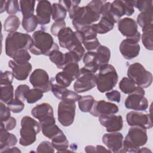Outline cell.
<instances>
[{"mask_svg":"<svg viewBox=\"0 0 153 153\" xmlns=\"http://www.w3.org/2000/svg\"><path fill=\"white\" fill-rule=\"evenodd\" d=\"M30 90L29 86L26 84L19 85L15 90V98L24 102L26 100V96L27 91Z\"/></svg>","mask_w":153,"mask_h":153,"instance_id":"obj_43","label":"cell"},{"mask_svg":"<svg viewBox=\"0 0 153 153\" xmlns=\"http://www.w3.org/2000/svg\"><path fill=\"white\" fill-rule=\"evenodd\" d=\"M10 110L8 106H5V104L1 102L0 103V112H1V122H4L7 120L11 117Z\"/></svg>","mask_w":153,"mask_h":153,"instance_id":"obj_51","label":"cell"},{"mask_svg":"<svg viewBox=\"0 0 153 153\" xmlns=\"http://www.w3.org/2000/svg\"><path fill=\"white\" fill-rule=\"evenodd\" d=\"M8 66L11 69L14 78L19 81L26 79L32 69V65L29 62H18L11 60L8 62Z\"/></svg>","mask_w":153,"mask_h":153,"instance_id":"obj_19","label":"cell"},{"mask_svg":"<svg viewBox=\"0 0 153 153\" xmlns=\"http://www.w3.org/2000/svg\"><path fill=\"white\" fill-rule=\"evenodd\" d=\"M126 120L130 126H137L146 129L152 127V122L151 114H143L136 111L128 112L126 115Z\"/></svg>","mask_w":153,"mask_h":153,"instance_id":"obj_14","label":"cell"},{"mask_svg":"<svg viewBox=\"0 0 153 153\" xmlns=\"http://www.w3.org/2000/svg\"><path fill=\"white\" fill-rule=\"evenodd\" d=\"M20 25V20L16 15H10L4 23V30L9 33L16 32Z\"/></svg>","mask_w":153,"mask_h":153,"instance_id":"obj_30","label":"cell"},{"mask_svg":"<svg viewBox=\"0 0 153 153\" xmlns=\"http://www.w3.org/2000/svg\"><path fill=\"white\" fill-rule=\"evenodd\" d=\"M94 102V98L91 95L81 96L80 99L78 101L80 111L82 112H90Z\"/></svg>","mask_w":153,"mask_h":153,"instance_id":"obj_36","label":"cell"},{"mask_svg":"<svg viewBox=\"0 0 153 153\" xmlns=\"http://www.w3.org/2000/svg\"><path fill=\"white\" fill-rule=\"evenodd\" d=\"M97 76L83 68L80 69L79 74L74 84V89L77 93L88 91L96 86Z\"/></svg>","mask_w":153,"mask_h":153,"instance_id":"obj_9","label":"cell"},{"mask_svg":"<svg viewBox=\"0 0 153 153\" xmlns=\"http://www.w3.org/2000/svg\"><path fill=\"white\" fill-rule=\"evenodd\" d=\"M31 56L27 50H22L17 53L15 54L12 59L13 60L18 62H29Z\"/></svg>","mask_w":153,"mask_h":153,"instance_id":"obj_50","label":"cell"},{"mask_svg":"<svg viewBox=\"0 0 153 153\" xmlns=\"http://www.w3.org/2000/svg\"><path fill=\"white\" fill-rule=\"evenodd\" d=\"M79 67L76 62H70L66 64L62 69V71L72 80L74 81L79 74Z\"/></svg>","mask_w":153,"mask_h":153,"instance_id":"obj_31","label":"cell"},{"mask_svg":"<svg viewBox=\"0 0 153 153\" xmlns=\"http://www.w3.org/2000/svg\"><path fill=\"white\" fill-rule=\"evenodd\" d=\"M97 76V88L100 93L110 91L116 85L118 75L115 68L111 64L101 66Z\"/></svg>","mask_w":153,"mask_h":153,"instance_id":"obj_5","label":"cell"},{"mask_svg":"<svg viewBox=\"0 0 153 153\" xmlns=\"http://www.w3.org/2000/svg\"><path fill=\"white\" fill-rule=\"evenodd\" d=\"M119 50L124 59L127 60H131L139 54L140 47L139 43L136 41L126 38L123 40L121 42Z\"/></svg>","mask_w":153,"mask_h":153,"instance_id":"obj_20","label":"cell"},{"mask_svg":"<svg viewBox=\"0 0 153 153\" xmlns=\"http://www.w3.org/2000/svg\"><path fill=\"white\" fill-rule=\"evenodd\" d=\"M57 38L60 45L64 48L71 51L78 44H82L77 37L75 32H74L70 27H66L61 30Z\"/></svg>","mask_w":153,"mask_h":153,"instance_id":"obj_13","label":"cell"},{"mask_svg":"<svg viewBox=\"0 0 153 153\" xmlns=\"http://www.w3.org/2000/svg\"><path fill=\"white\" fill-rule=\"evenodd\" d=\"M51 143L58 152H66L69 147V141L63 132L51 139Z\"/></svg>","mask_w":153,"mask_h":153,"instance_id":"obj_27","label":"cell"},{"mask_svg":"<svg viewBox=\"0 0 153 153\" xmlns=\"http://www.w3.org/2000/svg\"><path fill=\"white\" fill-rule=\"evenodd\" d=\"M3 152H21V151L17 147H12V148H8L5 149H4L3 151H2L1 153Z\"/></svg>","mask_w":153,"mask_h":153,"instance_id":"obj_56","label":"cell"},{"mask_svg":"<svg viewBox=\"0 0 153 153\" xmlns=\"http://www.w3.org/2000/svg\"><path fill=\"white\" fill-rule=\"evenodd\" d=\"M82 44L88 51H92L94 50H97V48L100 45L97 38L85 40L82 42Z\"/></svg>","mask_w":153,"mask_h":153,"instance_id":"obj_47","label":"cell"},{"mask_svg":"<svg viewBox=\"0 0 153 153\" xmlns=\"http://www.w3.org/2000/svg\"><path fill=\"white\" fill-rule=\"evenodd\" d=\"M75 102L61 100L58 105L57 115L59 123L65 127L72 124L75 120Z\"/></svg>","mask_w":153,"mask_h":153,"instance_id":"obj_10","label":"cell"},{"mask_svg":"<svg viewBox=\"0 0 153 153\" xmlns=\"http://www.w3.org/2000/svg\"><path fill=\"white\" fill-rule=\"evenodd\" d=\"M118 112V107L117 105L104 100H100L94 102L89 112L94 117H99L102 115L115 114Z\"/></svg>","mask_w":153,"mask_h":153,"instance_id":"obj_16","label":"cell"},{"mask_svg":"<svg viewBox=\"0 0 153 153\" xmlns=\"http://www.w3.org/2000/svg\"><path fill=\"white\" fill-rule=\"evenodd\" d=\"M137 85L129 78L124 77L123 78L119 83V88L124 94H131L134 92Z\"/></svg>","mask_w":153,"mask_h":153,"instance_id":"obj_35","label":"cell"},{"mask_svg":"<svg viewBox=\"0 0 153 153\" xmlns=\"http://www.w3.org/2000/svg\"><path fill=\"white\" fill-rule=\"evenodd\" d=\"M32 44V38L27 33L18 32L9 33L5 39V54L12 58L20 51L29 50Z\"/></svg>","mask_w":153,"mask_h":153,"instance_id":"obj_3","label":"cell"},{"mask_svg":"<svg viewBox=\"0 0 153 153\" xmlns=\"http://www.w3.org/2000/svg\"><path fill=\"white\" fill-rule=\"evenodd\" d=\"M85 151L86 152H111L110 150L106 149L102 145H97L96 146L93 145L86 146Z\"/></svg>","mask_w":153,"mask_h":153,"instance_id":"obj_52","label":"cell"},{"mask_svg":"<svg viewBox=\"0 0 153 153\" xmlns=\"http://www.w3.org/2000/svg\"><path fill=\"white\" fill-rule=\"evenodd\" d=\"M42 134L50 139H52L63 131L56 124L54 117L47 118L39 122Z\"/></svg>","mask_w":153,"mask_h":153,"instance_id":"obj_22","label":"cell"},{"mask_svg":"<svg viewBox=\"0 0 153 153\" xmlns=\"http://www.w3.org/2000/svg\"><path fill=\"white\" fill-rule=\"evenodd\" d=\"M114 23L106 17L102 16L99 22L96 24H93L92 26L97 32L99 34H104L109 32L113 29Z\"/></svg>","mask_w":153,"mask_h":153,"instance_id":"obj_26","label":"cell"},{"mask_svg":"<svg viewBox=\"0 0 153 153\" xmlns=\"http://www.w3.org/2000/svg\"><path fill=\"white\" fill-rule=\"evenodd\" d=\"M99 121L109 133L118 131L123 127V120L121 115H115V114L102 115L99 117Z\"/></svg>","mask_w":153,"mask_h":153,"instance_id":"obj_18","label":"cell"},{"mask_svg":"<svg viewBox=\"0 0 153 153\" xmlns=\"http://www.w3.org/2000/svg\"><path fill=\"white\" fill-rule=\"evenodd\" d=\"M33 44L29 51L34 55L48 56L54 50H59L58 45L54 42L52 36L42 30L33 32L32 36Z\"/></svg>","mask_w":153,"mask_h":153,"instance_id":"obj_2","label":"cell"},{"mask_svg":"<svg viewBox=\"0 0 153 153\" xmlns=\"http://www.w3.org/2000/svg\"><path fill=\"white\" fill-rule=\"evenodd\" d=\"M31 114L35 118L38 120L39 122L54 117L53 108L48 103H42L37 105L32 109Z\"/></svg>","mask_w":153,"mask_h":153,"instance_id":"obj_23","label":"cell"},{"mask_svg":"<svg viewBox=\"0 0 153 153\" xmlns=\"http://www.w3.org/2000/svg\"><path fill=\"white\" fill-rule=\"evenodd\" d=\"M106 96L109 100L112 102L120 103L121 101V94L120 92L117 90H112L111 91H108L106 93Z\"/></svg>","mask_w":153,"mask_h":153,"instance_id":"obj_53","label":"cell"},{"mask_svg":"<svg viewBox=\"0 0 153 153\" xmlns=\"http://www.w3.org/2000/svg\"><path fill=\"white\" fill-rule=\"evenodd\" d=\"M152 0H138L135 1L134 7L140 12H143L152 9Z\"/></svg>","mask_w":153,"mask_h":153,"instance_id":"obj_45","label":"cell"},{"mask_svg":"<svg viewBox=\"0 0 153 153\" xmlns=\"http://www.w3.org/2000/svg\"><path fill=\"white\" fill-rule=\"evenodd\" d=\"M54 79L57 84L66 88L70 86L71 82H72V80L63 71L57 73Z\"/></svg>","mask_w":153,"mask_h":153,"instance_id":"obj_42","label":"cell"},{"mask_svg":"<svg viewBox=\"0 0 153 153\" xmlns=\"http://www.w3.org/2000/svg\"><path fill=\"white\" fill-rule=\"evenodd\" d=\"M41 130L39 122L30 117L25 116L21 120L19 143L27 146L33 143L36 139V134Z\"/></svg>","mask_w":153,"mask_h":153,"instance_id":"obj_6","label":"cell"},{"mask_svg":"<svg viewBox=\"0 0 153 153\" xmlns=\"http://www.w3.org/2000/svg\"><path fill=\"white\" fill-rule=\"evenodd\" d=\"M51 4L48 1H39L36 8V17L40 25H45L50 22Z\"/></svg>","mask_w":153,"mask_h":153,"instance_id":"obj_21","label":"cell"},{"mask_svg":"<svg viewBox=\"0 0 153 153\" xmlns=\"http://www.w3.org/2000/svg\"><path fill=\"white\" fill-rule=\"evenodd\" d=\"M14 99V88L12 84L1 85L0 99L4 103L8 104Z\"/></svg>","mask_w":153,"mask_h":153,"instance_id":"obj_34","label":"cell"},{"mask_svg":"<svg viewBox=\"0 0 153 153\" xmlns=\"http://www.w3.org/2000/svg\"><path fill=\"white\" fill-rule=\"evenodd\" d=\"M66 13V10L59 3H54L51 5V17L54 21L64 20Z\"/></svg>","mask_w":153,"mask_h":153,"instance_id":"obj_37","label":"cell"},{"mask_svg":"<svg viewBox=\"0 0 153 153\" xmlns=\"http://www.w3.org/2000/svg\"><path fill=\"white\" fill-rule=\"evenodd\" d=\"M29 81L33 87L41 90L44 93L51 90L52 81L48 73L42 69H36L29 77Z\"/></svg>","mask_w":153,"mask_h":153,"instance_id":"obj_12","label":"cell"},{"mask_svg":"<svg viewBox=\"0 0 153 153\" xmlns=\"http://www.w3.org/2000/svg\"><path fill=\"white\" fill-rule=\"evenodd\" d=\"M148 140L146 129L137 126H131L128 131L123 143V152H138L140 146Z\"/></svg>","mask_w":153,"mask_h":153,"instance_id":"obj_4","label":"cell"},{"mask_svg":"<svg viewBox=\"0 0 153 153\" xmlns=\"http://www.w3.org/2000/svg\"><path fill=\"white\" fill-rule=\"evenodd\" d=\"M152 30L153 28H149L142 30L143 33L141 36L142 42L146 49L152 51L153 50V40H152Z\"/></svg>","mask_w":153,"mask_h":153,"instance_id":"obj_39","label":"cell"},{"mask_svg":"<svg viewBox=\"0 0 153 153\" xmlns=\"http://www.w3.org/2000/svg\"><path fill=\"white\" fill-rule=\"evenodd\" d=\"M51 91L56 98L62 101L75 102L81 97L75 91L68 90L66 87L59 85L53 82L51 83Z\"/></svg>","mask_w":153,"mask_h":153,"instance_id":"obj_17","label":"cell"},{"mask_svg":"<svg viewBox=\"0 0 153 153\" xmlns=\"http://www.w3.org/2000/svg\"><path fill=\"white\" fill-rule=\"evenodd\" d=\"M83 62L85 65L83 68L91 73L95 74L99 69L94 51H87L83 56Z\"/></svg>","mask_w":153,"mask_h":153,"instance_id":"obj_25","label":"cell"},{"mask_svg":"<svg viewBox=\"0 0 153 153\" xmlns=\"http://www.w3.org/2000/svg\"><path fill=\"white\" fill-rule=\"evenodd\" d=\"M145 94L143 88L137 86L136 90L129 94L124 103L125 107L128 109L136 111H143L148 108V102L144 96Z\"/></svg>","mask_w":153,"mask_h":153,"instance_id":"obj_8","label":"cell"},{"mask_svg":"<svg viewBox=\"0 0 153 153\" xmlns=\"http://www.w3.org/2000/svg\"><path fill=\"white\" fill-rule=\"evenodd\" d=\"M35 2V1L32 0H22L19 1L23 17L34 15Z\"/></svg>","mask_w":153,"mask_h":153,"instance_id":"obj_32","label":"cell"},{"mask_svg":"<svg viewBox=\"0 0 153 153\" xmlns=\"http://www.w3.org/2000/svg\"><path fill=\"white\" fill-rule=\"evenodd\" d=\"M127 76L136 85L143 88L149 87L152 82V74L146 70L142 64L137 62L131 64L128 66Z\"/></svg>","mask_w":153,"mask_h":153,"instance_id":"obj_7","label":"cell"},{"mask_svg":"<svg viewBox=\"0 0 153 153\" xmlns=\"http://www.w3.org/2000/svg\"><path fill=\"white\" fill-rule=\"evenodd\" d=\"M19 1L16 0L7 1L6 4V11L8 14L15 15L18 11H19Z\"/></svg>","mask_w":153,"mask_h":153,"instance_id":"obj_46","label":"cell"},{"mask_svg":"<svg viewBox=\"0 0 153 153\" xmlns=\"http://www.w3.org/2000/svg\"><path fill=\"white\" fill-rule=\"evenodd\" d=\"M43 93L41 90L37 88L30 89L27 91L26 96V100L27 103L32 104L40 100L43 97Z\"/></svg>","mask_w":153,"mask_h":153,"instance_id":"obj_40","label":"cell"},{"mask_svg":"<svg viewBox=\"0 0 153 153\" xmlns=\"http://www.w3.org/2000/svg\"><path fill=\"white\" fill-rule=\"evenodd\" d=\"M123 135L120 132H109L103 135L102 142L111 152H123Z\"/></svg>","mask_w":153,"mask_h":153,"instance_id":"obj_15","label":"cell"},{"mask_svg":"<svg viewBox=\"0 0 153 153\" xmlns=\"http://www.w3.org/2000/svg\"><path fill=\"white\" fill-rule=\"evenodd\" d=\"M118 29L127 39H133L137 42L140 40L141 35L138 31L136 22L129 17H124L118 22Z\"/></svg>","mask_w":153,"mask_h":153,"instance_id":"obj_11","label":"cell"},{"mask_svg":"<svg viewBox=\"0 0 153 153\" xmlns=\"http://www.w3.org/2000/svg\"><path fill=\"white\" fill-rule=\"evenodd\" d=\"M66 27V23L64 20L54 21L50 28L51 34L55 36H57L59 32Z\"/></svg>","mask_w":153,"mask_h":153,"instance_id":"obj_48","label":"cell"},{"mask_svg":"<svg viewBox=\"0 0 153 153\" xmlns=\"http://www.w3.org/2000/svg\"><path fill=\"white\" fill-rule=\"evenodd\" d=\"M148 152H151V151L149 150V149H148V148H146V147L140 148L139 150L138 151V152H142V153H143H143H148Z\"/></svg>","mask_w":153,"mask_h":153,"instance_id":"obj_58","label":"cell"},{"mask_svg":"<svg viewBox=\"0 0 153 153\" xmlns=\"http://www.w3.org/2000/svg\"><path fill=\"white\" fill-rule=\"evenodd\" d=\"M37 152H54V148L51 142L49 141H42L36 148Z\"/></svg>","mask_w":153,"mask_h":153,"instance_id":"obj_49","label":"cell"},{"mask_svg":"<svg viewBox=\"0 0 153 153\" xmlns=\"http://www.w3.org/2000/svg\"><path fill=\"white\" fill-rule=\"evenodd\" d=\"M50 60L54 63L57 68L62 69L65 66V55L59 50L52 51L48 56Z\"/></svg>","mask_w":153,"mask_h":153,"instance_id":"obj_33","label":"cell"},{"mask_svg":"<svg viewBox=\"0 0 153 153\" xmlns=\"http://www.w3.org/2000/svg\"><path fill=\"white\" fill-rule=\"evenodd\" d=\"M14 76L12 72L6 71L5 72L1 71L0 74V86L12 84Z\"/></svg>","mask_w":153,"mask_h":153,"instance_id":"obj_44","label":"cell"},{"mask_svg":"<svg viewBox=\"0 0 153 153\" xmlns=\"http://www.w3.org/2000/svg\"><path fill=\"white\" fill-rule=\"evenodd\" d=\"M0 4H1L0 13H2L4 11H6L7 1H0Z\"/></svg>","mask_w":153,"mask_h":153,"instance_id":"obj_57","label":"cell"},{"mask_svg":"<svg viewBox=\"0 0 153 153\" xmlns=\"http://www.w3.org/2000/svg\"><path fill=\"white\" fill-rule=\"evenodd\" d=\"M152 9L140 12L137 17V23L142 29L153 26Z\"/></svg>","mask_w":153,"mask_h":153,"instance_id":"obj_28","label":"cell"},{"mask_svg":"<svg viewBox=\"0 0 153 153\" xmlns=\"http://www.w3.org/2000/svg\"><path fill=\"white\" fill-rule=\"evenodd\" d=\"M1 123L3 124L5 128L8 131H10V130H13L16 127V124H17L16 120L11 116L10 117V118H8L5 121L1 122Z\"/></svg>","mask_w":153,"mask_h":153,"instance_id":"obj_55","label":"cell"},{"mask_svg":"<svg viewBox=\"0 0 153 153\" xmlns=\"http://www.w3.org/2000/svg\"><path fill=\"white\" fill-rule=\"evenodd\" d=\"M81 2L80 1H64V0H60L59 1V4H60L66 10V11H69V10L75 6V5H79V3Z\"/></svg>","mask_w":153,"mask_h":153,"instance_id":"obj_54","label":"cell"},{"mask_svg":"<svg viewBox=\"0 0 153 153\" xmlns=\"http://www.w3.org/2000/svg\"><path fill=\"white\" fill-rule=\"evenodd\" d=\"M68 13L76 30H80L84 27L93 25L100 18V14L88 4L82 7L79 5L74 6Z\"/></svg>","mask_w":153,"mask_h":153,"instance_id":"obj_1","label":"cell"},{"mask_svg":"<svg viewBox=\"0 0 153 153\" xmlns=\"http://www.w3.org/2000/svg\"><path fill=\"white\" fill-rule=\"evenodd\" d=\"M38 24V20L35 15L23 17L22 22V26L25 30L28 33L33 32L36 28Z\"/></svg>","mask_w":153,"mask_h":153,"instance_id":"obj_38","label":"cell"},{"mask_svg":"<svg viewBox=\"0 0 153 153\" xmlns=\"http://www.w3.org/2000/svg\"><path fill=\"white\" fill-rule=\"evenodd\" d=\"M17 142L16 136L13 133H9L1 123L0 127V152H2L7 148L14 146Z\"/></svg>","mask_w":153,"mask_h":153,"instance_id":"obj_24","label":"cell"},{"mask_svg":"<svg viewBox=\"0 0 153 153\" xmlns=\"http://www.w3.org/2000/svg\"><path fill=\"white\" fill-rule=\"evenodd\" d=\"M8 108L13 113H20L25 108V103L22 100L16 98L13 99L7 104Z\"/></svg>","mask_w":153,"mask_h":153,"instance_id":"obj_41","label":"cell"},{"mask_svg":"<svg viewBox=\"0 0 153 153\" xmlns=\"http://www.w3.org/2000/svg\"><path fill=\"white\" fill-rule=\"evenodd\" d=\"M96 59L99 66V68L103 65L108 64L111 57V51L106 46L100 45L95 52Z\"/></svg>","mask_w":153,"mask_h":153,"instance_id":"obj_29","label":"cell"}]
</instances>
